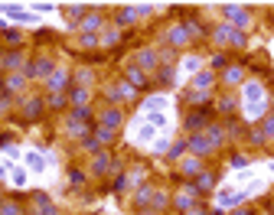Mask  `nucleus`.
Instances as JSON below:
<instances>
[{
	"label": "nucleus",
	"mask_w": 274,
	"mask_h": 215,
	"mask_svg": "<svg viewBox=\"0 0 274 215\" xmlns=\"http://www.w3.org/2000/svg\"><path fill=\"white\" fill-rule=\"evenodd\" d=\"M242 75H245L242 65H232V69L225 72V85H238V82H242Z\"/></svg>",
	"instance_id": "obj_11"
},
{
	"label": "nucleus",
	"mask_w": 274,
	"mask_h": 215,
	"mask_svg": "<svg viewBox=\"0 0 274 215\" xmlns=\"http://www.w3.org/2000/svg\"><path fill=\"white\" fill-rule=\"evenodd\" d=\"M114 43H117V30H105L98 39V46H114Z\"/></svg>",
	"instance_id": "obj_13"
},
{
	"label": "nucleus",
	"mask_w": 274,
	"mask_h": 215,
	"mask_svg": "<svg viewBox=\"0 0 274 215\" xmlns=\"http://www.w3.org/2000/svg\"><path fill=\"white\" fill-rule=\"evenodd\" d=\"M199 189H212V176H199Z\"/></svg>",
	"instance_id": "obj_24"
},
{
	"label": "nucleus",
	"mask_w": 274,
	"mask_h": 215,
	"mask_svg": "<svg viewBox=\"0 0 274 215\" xmlns=\"http://www.w3.org/2000/svg\"><path fill=\"white\" fill-rule=\"evenodd\" d=\"M0 98H3V82H0Z\"/></svg>",
	"instance_id": "obj_26"
},
{
	"label": "nucleus",
	"mask_w": 274,
	"mask_h": 215,
	"mask_svg": "<svg viewBox=\"0 0 274 215\" xmlns=\"http://www.w3.org/2000/svg\"><path fill=\"white\" fill-rule=\"evenodd\" d=\"M3 176H7V169H3V166H0V179H3Z\"/></svg>",
	"instance_id": "obj_25"
},
{
	"label": "nucleus",
	"mask_w": 274,
	"mask_h": 215,
	"mask_svg": "<svg viewBox=\"0 0 274 215\" xmlns=\"http://www.w3.org/2000/svg\"><path fill=\"white\" fill-rule=\"evenodd\" d=\"M69 101H72L75 108H85V105H88V88H78V85H75V88H72V95H69Z\"/></svg>",
	"instance_id": "obj_7"
},
{
	"label": "nucleus",
	"mask_w": 274,
	"mask_h": 215,
	"mask_svg": "<svg viewBox=\"0 0 274 215\" xmlns=\"http://www.w3.org/2000/svg\"><path fill=\"white\" fill-rule=\"evenodd\" d=\"M0 82H3V95H7V98H23L26 95V85H30V78L23 75V72H7V75L0 78Z\"/></svg>",
	"instance_id": "obj_2"
},
{
	"label": "nucleus",
	"mask_w": 274,
	"mask_h": 215,
	"mask_svg": "<svg viewBox=\"0 0 274 215\" xmlns=\"http://www.w3.org/2000/svg\"><path fill=\"white\" fill-rule=\"evenodd\" d=\"M46 105H49V108H65V95H49Z\"/></svg>",
	"instance_id": "obj_18"
},
{
	"label": "nucleus",
	"mask_w": 274,
	"mask_h": 215,
	"mask_svg": "<svg viewBox=\"0 0 274 215\" xmlns=\"http://www.w3.org/2000/svg\"><path fill=\"white\" fill-rule=\"evenodd\" d=\"M3 39H7L10 46H20V43H23V33H20V30H7V36H3Z\"/></svg>",
	"instance_id": "obj_16"
},
{
	"label": "nucleus",
	"mask_w": 274,
	"mask_h": 215,
	"mask_svg": "<svg viewBox=\"0 0 274 215\" xmlns=\"http://www.w3.org/2000/svg\"><path fill=\"white\" fill-rule=\"evenodd\" d=\"M85 7H78V3H69V7H62V13H82Z\"/></svg>",
	"instance_id": "obj_23"
},
{
	"label": "nucleus",
	"mask_w": 274,
	"mask_h": 215,
	"mask_svg": "<svg viewBox=\"0 0 274 215\" xmlns=\"http://www.w3.org/2000/svg\"><path fill=\"white\" fill-rule=\"evenodd\" d=\"M78 26H82V30H92V36H95V30H98V26H102V16H85V20H82V23H78Z\"/></svg>",
	"instance_id": "obj_12"
},
{
	"label": "nucleus",
	"mask_w": 274,
	"mask_h": 215,
	"mask_svg": "<svg viewBox=\"0 0 274 215\" xmlns=\"http://www.w3.org/2000/svg\"><path fill=\"white\" fill-rule=\"evenodd\" d=\"M39 111H43V98H36V95H23V114L36 117Z\"/></svg>",
	"instance_id": "obj_4"
},
{
	"label": "nucleus",
	"mask_w": 274,
	"mask_h": 215,
	"mask_svg": "<svg viewBox=\"0 0 274 215\" xmlns=\"http://www.w3.org/2000/svg\"><path fill=\"white\" fill-rule=\"evenodd\" d=\"M26 166H30V169H33V173H39V169L46 166V160H43V157H39V154H36V150H33V154H26Z\"/></svg>",
	"instance_id": "obj_10"
},
{
	"label": "nucleus",
	"mask_w": 274,
	"mask_h": 215,
	"mask_svg": "<svg viewBox=\"0 0 274 215\" xmlns=\"http://www.w3.org/2000/svg\"><path fill=\"white\" fill-rule=\"evenodd\" d=\"M176 209H193V196H189V192H183L180 199H176Z\"/></svg>",
	"instance_id": "obj_19"
},
{
	"label": "nucleus",
	"mask_w": 274,
	"mask_h": 215,
	"mask_svg": "<svg viewBox=\"0 0 274 215\" xmlns=\"http://www.w3.org/2000/svg\"><path fill=\"white\" fill-rule=\"evenodd\" d=\"M170 43H173L176 49L189 46V33H186V26H173V30H170Z\"/></svg>",
	"instance_id": "obj_5"
},
{
	"label": "nucleus",
	"mask_w": 274,
	"mask_h": 215,
	"mask_svg": "<svg viewBox=\"0 0 274 215\" xmlns=\"http://www.w3.org/2000/svg\"><path fill=\"white\" fill-rule=\"evenodd\" d=\"M189 150H193V154H209L212 147L206 144V137H203V134H196V137L189 140Z\"/></svg>",
	"instance_id": "obj_9"
},
{
	"label": "nucleus",
	"mask_w": 274,
	"mask_h": 215,
	"mask_svg": "<svg viewBox=\"0 0 274 215\" xmlns=\"http://www.w3.org/2000/svg\"><path fill=\"white\" fill-rule=\"evenodd\" d=\"M183 169H186V173H199V163H196V160H186V163H183Z\"/></svg>",
	"instance_id": "obj_22"
},
{
	"label": "nucleus",
	"mask_w": 274,
	"mask_h": 215,
	"mask_svg": "<svg viewBox=\"0 0 274 215\" xmlns=\"http://www.w3.org/2000/svg\"><path fill=\"white\" fill-rule=\"evenodd\" d=\"M98 140H105V144H111V140H114V134H111L108 127H102V131H98Z\"/></svg>",
	"instance_id": "obj_21"
},
{
	"label": "nucleus",
	"mask_w": 274,
	"mask_h": 215,
	"mask_svg": "<svg viewBox=\"0 0 274 215\" xmlns=\"http://www.w3.org/2000/svg\"><path fill=\"white\" fill-rule=\"evenodd\" d=\"M78 46H98V36H92V33H82V36H78Z\"/></svg>",
	"instance_id": "obj_17"
},
{
	"label": "nucleus",
	"mask_w": 274,
	"mask_h": 215,
	"mask_svg": "<svg viewBox=\"0 0 274 215\" xmlns=\"http://www.w3.org/2000/svg\"><path fill=\"white\" fill-rule=\"evenodd\" d=\"M102 124L108 127V131H111V127H117V124H121V111H114V108H108V111L102 114Z\"/></svg>",
	"instance_id": "obj_8"
},
{
	"label": "nucleus",
	"mask_w": 274,
	"mask_h": 215,
	"mask_svg": "<svg viewBox=\"0 0 274 215\" xmlns=\"http://www.w3.org/2000/svg\"><path fill=\"white\" fill-rule=\"evenodd\" d=\"M0 215H20V206L10 202V199H3V202H0Z\"/></svg>",
	"instance_id": "obj_14"
},
{
	"label": "nucleus",
	"mask_w": 274,
	"mask_h": 215,
	"mask_svg": "<svg viewBox=\"0 0 274 215\" xmlns=\"http://www.w3.org/2000/svg\"><path fill=\"white\" fill-rule=\"evenodd\" d=\"M111 101H134V88L127 82H121L117 88H111Z\"/></svg>",
	"instance_id": "obj_6"
},
{
	"label": "nucleus",
	"mask_w": 274,
	"mask_h": 215,
	"mask_svg": "<svg viewBox=\"0 0 274 215\" xmlns=\"http://www.w3.org/2000/svg\"><path fill=\"white\" fill-rule=\"evenodd\" d=\"M53 69H55V62L49 59V55H36V59H26L23 75H26V78H43V82H46Z\"/></svg>",
	"instance_id": "obj_1"
},
{
	"label": "nucleus",
	"mask_w": 274,
	"mask_h": 215,
	"mask_svg": "<svg viewBox=\"0 0 274 215\" xmlns=\"http://www.w3.org/2000/svg\"><path fill=\"white\" fill-rule=\"evenodd\" d=\"M26 173H30V169L16 166V169H13V176H10V179H13V186H26Z\"/></svg>",
	"instance_id": "obj_15"
},
{
	"label": "nucleus",
	"mask_w": 274,
	"mask_h": 215,
	"mask_svg": "<svg viewBox=\"0 0 274 215\" xmlns=\"http://www.w3.org/2000/svg\"><path fill=\"white\" fill-rule=\"evenodd\" d=\"M65 85H69V72L55 65V69L49 72V78H46V88H49V95H62V88H65Z\"/></svg>",
	"instance_id": "obj_3"
},
{
	"label": "nucleus",
	"mask_w": 274,
	"mask_h": 215,
	"mask_svg": "<svg viewBox=\"0 0 274 215\" xmlns=\"http://www.w3.org/2000/svg\"><path fill=\"white\" fill-rule=\"evenodd\" d=\"M141 62L147 65V69H154V65H157V55L154 53H141Z\"/></svg>",
	"instance_id": "obj_20"
}]
</instances>
